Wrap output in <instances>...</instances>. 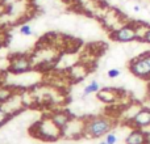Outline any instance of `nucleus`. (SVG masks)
Instances as JSON below:
<instances>
[{"label":"nucleus","instance_id":"9","mask_svg":"<svg viewBox=\"0 0 150 144\" xmlns=\"http://www.w3.org/2000/svg\"><path fill=\"white\" fill-rule=\"evenodd\" d=\"M96 97L101 102L107 103V105H112V103H115L119 100V92L115 88H101L96 93Z\"/></svg>","mask_w":150,"mask_h":144},{"label":"nucleus","instance_id":"17","mask_svg":"<svg viewBox=\"0 0 150 144\" xmlns=\"http://www.w3.org/2000/svg\"><path fill=\"white\" fill-rule=\"evenodd\" d=\"M141 39H142L145 43L150 45V25H146L145 30H144L142 36H141Z\"/></svg>","mask_w":150,"mask_h":144},{"label":"nucleus","instance_id":"12","mask_svg":"<svg viewBox=\"0 0 150 144\" xmlns=\"http://www.w3.org/2000/svg\"><path fill=\"white\" fill-rule=\"evenodd\" d=\"M86 70H87V67L80 66V64H76V66H74V67H71L70 71H69V73H70V79L75 80V81L82 80L83 77L87 76V75H86V73H80V71H86Z\"/></svg>","mask_w":150,"mask_h":144},{"label":"nucleus","instance_id":"5","mask_svg":"<svg viewBox=\"0 0 150 144\" xmlns=\"http://www.w3.org/2000/svg\"><path fill=\"white\" fill-rule=\"evenodd\" d=\"M128 70L133 76L138 77V79H144V80L150 79V67L142 54L130 60L129 64H128Z\"/></svg>","mask_w":150,"mask_h":144},{"label":"nucleus","instance_id":"15","mask_svg":"<svg viewBox=\"0 0 150 144\" xmlns=\"http://www.w3.org/2000/svg\"><path fill=\"white\" fill-rule=\"evenodd\" d=\"M18 31H20V34L21 36H24V37H29V36H32V34L34 33L33 28H32L29 24H23V25L18 28Z\"/></svg>","mask_w":150,"mask_h":144},{"label":"nucleus","instance_id":"11","mask_svg":"<svg viewBox=\"0 0 150 144\" xmlns=\"http://www.w3.org/2000/svg\"><path fill=\"white\" fill-rule=\"evenodd\" d=\"M100 89H101V87H100V84H99V81L92 80V81H90L84 88H83L82 98L88 97V96H91V94H96V93H98Z\"/></svg>","mask_w":150,"mask_h":144},{"label":"nucleus","instance_id":"18","mask_svg":"<svg viewBox=\"0 0 150 144\" xmlns=\"http://www.w3.org/2000/svg\"><path fill=\"white\" fill-rule=\"evenodd\" d=\"M144 58H145V60L148 62V64H149V67H150V51H146V52H144Z\"/></svg>","mask_w":150,"mask_h":144},{"label":"nucleus","instance_id":"20","mask_svg":"<svg viewBox=\"0 0 150 144\" xmlns=\"http://www.w3.org/2000/svg\"><path fill=\"white\" fill-rule=\"evenodd\" d=\"M98 144H108V143H107V142H105V140H104V139H103V140H100V142H98Z\"/></svg>","mask_w":150,"mask_h":144},{"label":"nucleus","instance_id":"7","mask_svg":"<svg viewBox=\"0 0 150 144\" xmlns=\"http://www.w3.org/2000/svg\"><path fill=\"white\" fill-rule=\"evenodd\" d=\"M125 144H150V136L142 129H132L125 136Z\"/></svg>","mask_w":150,"mask_h":144},{"label":"nucleus","instance_id":"21","mask_svg":"<svg viewBox=\"0 0 150 144\" xmlns=\"http://www.w3.org/2000/svg\"><path fill=\"white\" fill-rule=\"evenodd\" d=\"M148 108H150V96H149V98H148Z\"/></svg>","mask_w":150,"mask_h":144},{"label":"nucleus","instance_id":"3","mask_svg":"<svg viewBox=\"0 0 150 144\" xmlns=\"http://www.w3.org/2000/svg\"><path fill=\"white\" fill-rule=\"evenodd\" d=\"M111 38L116 42H120V43H130V42H134L137 39H141L138 24H124L120 28L111 31Z\"/></svg>","mask_w":150,"mask_h":144},{"label":"nucleus","instance_id":"2","mask_svg":"<svg viewBox=\"0 0 150 144\" xmlns=\"http://www.w3.org/2000/svg\"><path fill=\"white\" fill-rule=\"evenodd\" d=\"M30 134L44 142H55L63 136L62 129L58 127L49 115H45L40 121L34 122L30 127Z\"/></svg>","mask_w":150,"mask_h":144},{"label":"nucleus","instance_id":"13","mask_svg":"<svg viewBox=\"0 0 150 144\" xmlns=\"http://www.w3.org/2000/svg\"><path fill=\"white\" fill-rule=\"evenodd\" d=\"M12 114L9 113V111H7L4 109V106L0 105V129H1L3 126H5V124L8 123V122L12 119Z\"/></svg>","mask_w":150,"mask_h":144},{"label":"nucleus","instance_id":"16","mask_svg":"<svg viewBox=\"0 0 150 144\" xmlns=\"http://www.w3.org/2000/svg\"><path fill=\"white\" fill-rule=\"evenodd\" d=\"M120 75H121V70L120 68H111V70L107 71V76L109 79H117Z\"/></svg>","mask_w":150,"mask_h":144},{"label":"nucleus","instance_id":"22","mask_svg":"<svg viewBox=\"0 0 150 144\" xmlns=\"http://www.w3.org/2000/svg\"><path fill=\"white\" fill-rule=\"evenodd\" d=\"M0 84H1V82H0Z\"/></svg>","mask_w":150,"mask_h":144},{"label":"nucleus","instance_id":"1","mask_svg":"<svg viewBox=\"0 0 150 144\" xmlns=\"http://www.w3.org/2000/svg\"><path fill=\"white\" fill-rule=\"evenodd\" d=\"M115 119L108 115H93L86 119L84 136L90 139L104 138L115 127Z\"/></svg>","mask_w":150,"mask_h":144},{"label":"nucleus","instance_id":"4","mask_svg":"<svg viewBox=\"0 0 150 144\" xmlns=\"http://www.w3.org/2000/svg\"><path fill=\"white\" fill-rule=\"evenodd\" d=\"M33 58L28 54L13 55L8 63V71L13 75H24L33 70Z\"/></svg>","mask_w":150,"mask_h":144},{"label":"nucleus","instance_id":"14","mask_svg":"<svg viewBox=\"0 0 150 144\" xmlns=\"http://www.w3.org/2000/svg\"><path fill=\"white\" fill-rule=\"evenodd\" d=\"M104 140H105L108 144H119L120 142V138H119V135L116 134V132L112 130V131H109L108 134L104 136Z\"/></svg>","mask_w":150,"mask_h":144},{"label":"nucleus","instance_id":"6","mask_svg":"<svg viewBox=\"0 0 150 144\" xmlns=\"http://www.w3.org/2000/svg\"><path fill=\"white\" fill-rule=\"evenodd\" d=\"M128 123L132 129H150V108L148 106L138 108L134 111V114L129 118Z\"/></svg>","mask_w":150,"mask_h":144},{"label":"nucleus","instance_id":"19","mask_svg":"<svg viewBox=\"0 0 150 144\" xmlns=\"http://www.w3.org/2000/svg\"><path fill=\"white\" fill-rule=\"evenodd\" d=\"M141 9H142V7H141L140 4H134V5H133V10H134V12H140Z\"/></svg>","mask_w":150,"mask_h":144},{"label":"nucleus","instance_id":"10","mask_svg":"<svg viewBox=\"0 0 150 144\" xmlns=\"http://www.w3.org/2000/svg\"><path fill=\"white\" fill-rule=\"evenodd\" d=\"M16 93H17V89L13 85L0 84V105L3 106L4 103H7Z\"/></svg>","mask_w":150,"mask_h":144},{"label":"nucleus","instance_id":"8","mask_svg":"<svg viewBox=\"0 0 150 144\" xmlns=\"http://www.w3.org/2000/svg\"><path fill=\"white\" fill-rule=\"evenodd\" d=\"M49 117L53 119V122H54L58 127H61L62 130L65 129L69 122L74 118L73 114L69 110H66V109H58V110L52 111V113L49 114Z\"/></svg>","mask_w":150,"mask_h":144}]
</instances>
